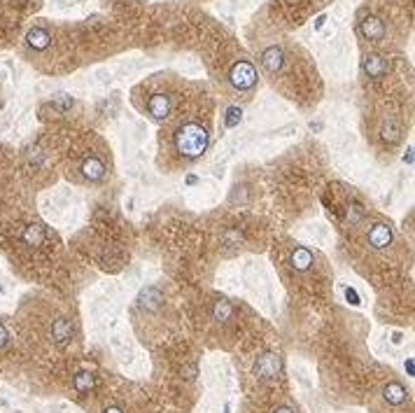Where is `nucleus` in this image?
Masks as SVG:
<instances>
[{"mask_svg": "<svg viewBox=\"0 0 415 413\" xmlns=\"http://www.w3.org/2000/svg\"><path fill=\"white\" fill-rule=\"evenodd\" d=\"M310 264H313V254H310L306 248H296L294 254H292V266H294L296 271H306Z\"/></svg>", "mask_w": 415, "mask_h": 413, "instance_id": "nucleus-9", "label": "nucleus"}, {"mask_svg": "<svg viewBox=\"0 0 415 413\" xmlns=\"http://www.w3.org/2000/svg\"><path fill=\"white\" fill-rule=\"evenodd\" d=\"M82 170H84V175L89 178V180H100V178H103V173H105L103 164H100L98 159H94V157L84 161V168H82Z\"/></svg>", "mask_w": 415, "mask_h": 413, "instance_id": "nucleus-10", "label": "nucleus"}, {"mask_svg": "<svg viewBox=\"0 0 415 413\" xmlns=\"http://www.w3.org/2000/svg\"><path fill=\"white\" fill-rule=\"evenodd\" d=\"M147 112L154 119H163V117L171 112V98L166 94H152L147 101Z\"/></svg>", "mask_w": 415, "mask_h": 413, "instance_id": "nucleus-3", "label": "nucleus"}, {"mask_svg": "<svg viewBox=\"0 0 415 413\" xmlns=\"http://www.w3.org/2000/svg\"><path fill=\"white\" fill-rule=\"evenodd\" d=\"M105 413H121V411H119V409H107Z\"/></svg>", "mask_w": 415, "mask_h": 413, "instance_id": "nucleus-14", "label": "nucleus"}, {"mask_svg": "<svg viewBox=\"0 0 415 413\" xmlns=\"http://www.w3.org/2000/svg\"><path fill=\"white\" fill-rule=\"evenodd\" d=\"M273 413H296L294 409H287V406H280V409H276Z\"/></svg>", "mask_w": 415, "mask_h": 413, "instance_id": "nucleus-13", "label": "nucleus"}, {"mask_svg": "<svg viewBox=\"0 0 415 413\" xmlns=\"http://www.w3.org/2000/svg\"><path fill=\"white\" fill-rule=\"evenodd\" d=\"M359 33L369 40H380L385 35V23L378 17H364L359 21Z\"/></svg>", "mask_w": 415, "mask_h": 413, "instance_id": "nucleus-5", "label": "nucleus"}, {"mask_svg": "<svg viewBox=\"0 0 415 413\" xmlns=\"http://www.w3.org/2000/svg\"><path fill=\"white\" fill-rule=\"evenodd\" d=\"M261 63H264V68H266L268 73H277V70L282 68V63H285L282 49H280V47H268L266 52H264V56H261Z\"/></svg>", "mask_w": 415, "mask_h": 413, "instance_id": "nucleus-7", "label": "nucleus"}, {"mask_svg": "<svg viewBox=\"0 0 415 413\" xmlns=\"http://www.w3.org/2000/svg\"><path fill=\"white\" fill-rule=\"evenodd\" d=\"M42 229H40V227H38V224H33V227H28V229H26V233H23V238H26V243H40V241H42Z\"/></svg>", "mask_w": 415, "mask_h": 413, "instance_id": "nucleus-11", "label": "nucleus"}, {"mask_svg": "<svg viewBox=\"0 0 415 413\" xmlns=\"http://www.w3.org/2000/svg\"><path fill=\"white\" fill-rule=\"evenodd\" d=\"M26 42H28V47L38 49V52H42V49L49 47L52 38H49V33L44 31V28H31V31L26 33Z\"/></svg>", "mask_w": 415, "mask_h": 413, "instance_id": "nucleus-8", "label": "nucleus"}, {"mask_svg": "<svg viewBox=\"0 0 415 413\" xmlns=\"http://www.w3.org/2000/svg\"><path fill=\"white\" fill-rule=\"evenodd\" d=\"M208 147V131L205 126L189 122L178 131V149L184 157H198L203 149Z\"/></svg>", "mask_w": 415, "mask_h": 413, "instance_id": "nucleus-1", "label": "nucleus"}, {"mask_svg": "<svg viewBox=\"0 0 415 413\" xmlns=\"http://www.w3.org/2000/svg\"><path fill=\"white\" fill-rule=\"evenodd\" d=\"M369 241L375 250H383L387 245L392 243V231H390V227H385V224H375L369 233Z\"/></svg>", "mask_w": 415, "mask_h": 413, "instance_id": "nucleus-6", "label": "nucleus"}, {"mask_svg": "<svg viewBox=\"0 0 415 413\" xmlns=\"http://www.w3.org/2000/svg\"><path fill=\"white\" fill-rule=\"evenodd\" d=\"M362 68H364V73L371 75V77H383V75H387V70H390L387 61H385L383 56H378V54H366L362 61Z\"/></svg>", "mask_w": 415, "mask_h": 413, "instance_id": "nucleus-4", "label": "nucleus"}, {"mask_svg": "<svg viewBox=\"0 0 415 413\" xmlns=\"http://www.w3.org/2000/svg\"><path fill=\"white\" fill-rule=\"evenodd\" d=\"M231 84L240 91H250L252 86L257 84V70L252 68V63L247 61H238V63L231 68V75H229Z\"/></svg>", "mask_w": 415, "mask_h": 413, "instance_id": "nucleus-2", "label": "nucleus"}, {"mask_svg": "<svg viewBox=\"0 0 415 413\" xmlns=\"http://www.w3.org/2000/svg\"><path fill=\"white\" fill-rule=\"evenodd\" d=\"M5 343H7V329H5L2 325H0V348H2Z\"/></svg>", "mask_w": 415, "mask_h": 413, "instance_id": "nucleus-12", "label": "nucleus"}]
</instances>
